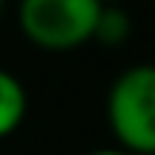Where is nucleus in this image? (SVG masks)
I'll return each instance as SVG.
<instances>
[{"mask_svg":"<svg viewBox=\"0 0 155 155\" xmlns=\"http://www.w3.org/2000/svg\"><path fill=\"white\" fill-rule=\"evenodd\" d=\"M0 9H3V0H0Z\"/></svg>","mask_w":155,"mask_h":155,"instance_id":"obj_7","label":"nucleus"},{"mask_svg":"<svg viewBox=\"0 0 155 155\" xmlns=\"http://www.w3.org/2000/svg\"><path fill=\"white\" fill-rule=\"evenodd\" d=\"M129 35V20L118 6H104L98 17V26H95V38L101 43H121Z\"/></svg>","mask_w":155,"mask_h":155,"instance_id":"obj_4","label":"nucleus"},{"mask_svg":"<svg viewBox=\"0 0 155 155\" xmlns=\"http://www.w3.org/2000/svg\"><path fill=\"white\" fill-rule=\"evenodd\" d=\"M89 155H129V152H124V150H95Z\"/></svg>","mask_w":155,"mask_h":155,"instance_id":"obj_5","label":"nucleus"},{"mask_svg":"<svg viewBox=\"0 0 155 155\" xmlns=\"http://www.w3.org/2000/svg\"><path fill=\"white\" fill-rule=\"evenodd\" d=\"M101 0H20V29L35 46L66 52L95 38Z\"/></svg>","mask_w":155,"mask_h":155,"instance_id":"obj_2","label":"nucleus"},{"mask_svg":"<svg viewBox=\"0 0 155 155\" xmlns=\"http://www.w3.org/2000/svg\"><path fill=\"white\" fill-rule=\"evenodd\" d=\"M26 115V92L12 72L0 69V138L12 135Z\"/></svg>","mask_w":155,"mask_h":155,"instance_id":"obj_3","label":"nucleus"},{"mask_svg":"<svg viewBox=\"0 0 155 155\" xmlns=\"http://www.w3.org/2000/svg\"><path fill=\"white\" fill-rule=\"evenodd\" d=\"M101 3H104V6H118L121 0H101Z\"/></svg>","mask_w":155,"mask_h":155,"instance_id":"obj_6","label":"nucleus"},{"mask_svg":"<svg viewBox=\"0 0 155 155\" xmlns=\"http://www.w3.org/2000/svg\"><path fill=\"white\" fill-rule=\"evenodd\" d=\"M109 127L129 155H155V66L127 69L118 75L106 101Z\"/></svg>","mask_w":155,"mask_h":155,"instance_id":"obj_1","label":"nucleus"}]
</instances>
